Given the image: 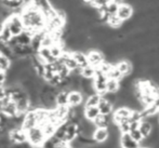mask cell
Returning a JSON list of instances; mask_svg holds the SVG:
<instances>
[{"label": "cell", "mask_w": 159, "mask_h": 148, "mask_svg": "<svg viewBox=\"0 0 159 148\" xmlns=\"http://www.w3.org/2000/svg\"><path fill=\"white\" fill-rule=\"evenodd\" d=\"M68 94L69 91L61 90L57 95V106H67L68 105Z\"/></svg>", "instance_id": "19"}, {"label": "cell", "mask_w": 159, "mask_h": 148, "mask_svg": "<svg viewBox=\"0 0 159 148\" xmlns=\"http://www.w3.org/2000/svg\"><path fill=\"white\" fill-rule=\"evenodd\" d=\"M101 100H102V96L98 93L88 96L86 100V103H84V107H86V108L87 107H98Z\"/></svg>", "instance_id": "18"}, {"label": "cell", "mask_w": 159, "mask_h": 148, "mask_svg": "<svg viewBox=\"0 0 159 148\" xmlns=\"http://www.w3.org/2000/svg\"><path fill=\"white\" fill-rule=\"evenodd\" d=\"M71 55H73V57L77 62L78 66L80 68H84V67L89 66V61H88V56H87V53L82 52V51H74V52H71Z\"/></svg>", "instance_id": "11"}, {"label": "cell", "mask_w": 159, "mask_h": 148, "mask_svg": "<svg viewBox=\"0 0 159 148\" xmlns=\"http://www.w3.org/2000/svg\"><path fill=\"white\" fill-rule=\"evenodd\" d=\"M41 129H42V131H43V133H44V136H46L47 138H49V137H52V136L55 134L57 127L55 124H53V123H51V122H49V121H48V122L44 123V124L42 125Z\"/></svg>", "instance_id": "17"}, {"label": "cell", "mask_w": 159, "mask_h": 148, "mask_svg": "<svg viewBox=\"0 0 159 148\" xmlns=\"http://www.w3.org/2000/svg\"><path fill=\"white\" fill-rule=\"evenodd\" d=\"M2 113H3L4 115L8 116V117H10V118L15 117V116L17 115L16 103H14V102H12V101H11L9 104H7L6 106L3 107V110H2Z\"/></svg>", "instance_id": "16"}, {"label": "cell", "mask_w": 159, "mask_h": 148, "mask_svg": "<svg viewBox=\"0 0 159 148\" xmlns=\"http://www.w3.org/2000/svg\"><path fill=\"white\" fill-rule=\"evenodd\" d=\"M132 110L128 107H119L117 108L113 114V122L115 124H119L121 121L124 120H129L131 117Z\"/></svg>", "instance_id": "5"}, {"label": "cell", "mask_w": 159, "mask_h": 148, "mask_svg": "<svg viewBox=\"0 0 159 148\" xmlns=\"http://www.w3.org/2000/svg\"><path fill=\"white\" fill-rule=\"evenodd\" d=\"M118 9H119V3H117V2L111 0L106 7V13H108L111 16V15H117Z\"/></svg>", "instance_id": "29"}, {"label": "cell", "mask_w": 159, "mask_h": 148, "mask_svg": "<svg viewBox=\"0 0 159 148\" xmlns=\"http://www.w3.org/2000/svg\"><path fill=\"white\" fill-rule=\"evenodd\" d=\"M6 81H7V73L6 71L0 70V84H1V86H4Z\"/></svg>", "instance_id": "32"}, {"label": "cell", "mask_w": 159, "mask_h": 148, "mask_svg": "<svg viewBox=\"0 0 159 148\" xmlns=\"http://www.w3.org/2000/svg\"><path fill=\"white\" fill-rule=\"evenodd\" d=\"M101 114L98 110V107H87L84 109V117L90 121H94Z\"/></svg>", "instance_id": "20"}, {"label": "cell", "mask_w": 159, "mask_h": 148, "mask_svg": "<svg viewBox=\"0 0 159 148\" xmlns=\"http://www.w3.org/2000/svg\"><path fill=\"white\" fill-rule=\"evenodd\" d=\"M120 145L122 148H141L140 144L135 142L129 133L122 134L120 136Z\"/></svg>", "instance_id": "10"}, {"label": "cell", "mask_w": 159, "mask_h": 148, "mask_svg": "<svg viewBox=\"0 0 159 148\" xmlns=\"http://www.w3.org/2000/svg\"><path fill=\"white\" fill-rule=\"evenodd\" d=\"M84 102V94L80 91H70L68 94V106L77 107Z\"/></svg>", "instance_id": "8"}, {"label": "cell", "mask_w": 159, "mask_h": 148, "mask_svg": "<svg viewBox=\"0 0 159 148\" xmlns=\"http://www.w3.org/2000/svg\"><path fill=\"white\" fill-rule=\"evenodd\" d=\"M38 55H40L42 59L46 61L47 64H53L54 62H57V59H54V57L52 56L51 51L49 48H41L39 50V52H38Z\"/></svg>", "instance_id": "15"}, {"label": "cell", "mask_w": 159, "mask_h": 148, "mask_svg": "<svg viewBox=\"0 0 159 148\" xmlns=\"http://www.w3.org/2000/svg\"><path fill=\"white\" fill-rule=\"evenodd\" d=\"M6 24L9 26V28H10L11 33H12L13 37H17V36H20L24 31V29H25L21 14H12L6 21Z\"/></svg>", "instance_id": "2"}, {"label": "cell", "mask_w": 159, "mask_h": 148, "mask_svg": "<svg viewBox=\"0 0 159 148\" xmlns=\"http://www.w3.org/2000/svg\"><path fill=\"white\" fill-rule=\"evenodd\" d=\"M17 39V42H19L20 46H30V43H32V39L33 37L30 35H28L26 31H23V33L21 34L20 36H17L16 37Z\"/></svg>", "instance_id": "21"}, {"label": "cell", "mask_w": 159, "mask_h": 148, "mask_svg": "<svg viewBox=\"0 0 159 148\" xmlns=\"http://www.w3.org/2000/svg\"><path fill=\"white\" fill-rule=\"evenodd\" d=\"M27 140L28 143L35 148H39L43 145L47 137L40 127H35L27 131Z\"/></svg>", "instance_id": "1"}, {"label": "cell", "mask_w": 159, "mask_h": 148, "mask_svg": "<svg viewBox=\"0 0 159 148\" xmlns=\"http://www.w3.org/2000/svg\"><path fill=\"white\" fill-rule=\"evenodd\" d=\"M107 25L111 28H119L124 25V21L120 20L117 15H111V16H109L108 22H107Z\"/></svg>", "instance_id": "24"}, {"label": "cell", "mask_w": 159, "mask_h": 148, "mask_svg": "<svg viewBox=\"0 0 159 148\" xmlns=\"http://www.w3.org/2000/svg\"><path fill=\"white\" fill-rule=\"evenodd\" d=\"M133 15V8L130 6L129 3H121L119 4V9H118L117 16L122 21H128L129 19H131V16Z\"/></svg>", "instance_id": "7"}, {"label": "cell", "mask_w": 159, "mask_h": 148, "mask_svg": "<svg viewBox=\"0 0 159 148\" xmlns=\"http://www.w3.org/2000/svg\"><path fill=\"white\" fill-rule=\"evenodd\" d=\"M35 127H38V120H37V115H36V110H30L25 115L23 120V124H22V129L25 130L26 132L28 130L33 129Z\"/></svg>", "instance_id": "6"}, {"label": "cell", "mask_w": 159, "mask_h": 148, "mask_svg": "<svg viewBox=\"0 0 159 148\" xmlns=\"http://www.w3.org/2000/svg\"><path fill=\"white\" fill-rule=\"evenodd\" d=\"M107 78H108V79H115V80L120 81V80L124 78V76L121 75V73L119 71V69H118L117 67H116V65H115V66L111 68V70L107 74Z\"/></svg>", "instance_id": "27"}, {"label": "cell", "mask_w": 159, "mask_h": 148, "mask_svg": "<svg viewBox=\"0 0 159 148\" xmlns=\"http://www.w3.org/2000/svg\"><path fill=\"white\" fill-rule=\"evenodd\" d=\"M95 73H96V68L89 65V66H87L81 69V77L87 78V79H94Z\"/></svg>", "instance_id": "23"}, {"label": "cell", "mask_w": 159, "mask_h": 148, "mask_svg": "<svg viewBox=\"0 0 159 148\" xmlns=\"http://www.w3.org/2000/svg\"><path fill=\"white\" fill-rule=\"evenodd\" d=\"M116 67L119 69V71L121 73V75L124 76V77H128V76H130L132 74V64L127 60L120 61V62L116 65Z\"/></svg>", "instance_id": "13"}, {"label": "cell", "mask_w": 159, "mask_h": 148, "mask_svg": "<svg viewBox=\"0 0 159 148\" xmlns=\"http://www.w3.org/2000/svg\"><path fill=\"white\" fill-rule=\"evenodd\" d=\"M109 137L108 128H96L94 134H93V140L96 142V144H103L107 142Z\"/></svg>", "instance_id": "9"}, {"label": "cell", "mask_w": 159, "mask_h": 148, "mask_svg": "<svg viewBox=\"0 0 159 148\" xmlns=\"http://www.w3.org/2000/svg\"><path fill=\"white\" fill-rule=\"evenodd\" d=\"M107 92L109 93H118L120 90V82L115 79H108L106 83Z\"/></svg>", "instance_id": "22"}, {"label": "cell", "mask_w": 159, "mask_h": 148, "mask_svg": "<svg viewBox=\"0 0 159 148\" xmlns=\"http://www.w3.org/2000/svg\"><path fill=\"white\" fill-rule=\"evenodd\" d=\"M153 124L151 122H148L147 120H143L141 122V125H140V131L142 133V135L144 136V138H147L149 137V135L152 134L153 132Z\"/></svg>", "instance_id": "14"}, {"label": "cell", "mask_w": 159, "mask_h": 148, "mask_svg": "<svg viewBox=\"0 0 159 148\" xmlns=\"http://www.w3.org/2000/svg\"><path fill=\"white\" fill-rule=\"evenodd\" d=\"M12 38H13L12 33H11L9 26L6 24V22H4V28H3V30H2L1 35H0V40H1L2 42H6V43H8V42L10 41Z\"/></svg>", "instance_id": "25"}, {"label": "cell", "mask_w": 159, "mask_h": 148, "mask_svg": "<svg viewBox=\"0 0 159 148\" xmlns=\"http://www.w3.org/2000/svg\"><path fill=\"white\" fill-rule=\"evenodd\" d=\"M87 56H88L89 65L94 68H100V66L105 62V55L102 52L98 50H90L87 53Z\"/></svg>", "instance_id": "4"}, {"label": "cell", "mask_w": 159, "mask_h": 148, "mask_svg": "<svg viewBox=\"0 0 159 148\" xmlns=\"http://www.w3.org/2000/svg\"><path fill=\"white\" fill-rule=\"evenodd\" d=\"M98 110H100V114L103 116H109L111 115V113H113V109H114V105L111 104V103L107 102L105 98L102 97V100H101L100 104H98Z\"/></svg>", "instance_id": "12"}, {"label": "cell", "mask_w": 159, "mask_h": 148, "mask_svg": "<svg viewBox=\"0 0 159 148\" xmlns=\"http://www.w3.org/2000/svg\"><path fill=\"white\" fill-rule=\"evenodd\" d=\"M118 128H119V131L121 134H126V133H130L131 131V122L129 120H124L118 124Z\"/></svg>", "instance_id": "30"}, {"label": "cell", "mask_w": 159, "mask_h": 148, "mask_svg": "<svg viewBox=\"0 0 159 148\" xmlns=\"http://www.w3.org/2000/svg\"><path fill=\"white\" fill-rule=\"evenodd\" d=\"M11 66H12V62L10 61V59H8V57L4 56V55L0 54V70L6 71L7 73V71L11 68Z\"/></svg>", "instance_id": "26"}, {"label": "cell", "mask_w": 159, "mask_h": 148, "mask_svg": "<svg viewBox=\"0 0 159 148\" xmlns=\"http://www.w3.org/2000/svg\"><path fill=\"white\" fill-rule=\"evenodd\" d=\"M130 135H131V137L133 138L135 142H138L139 144H140L141 142H142L143 140H144V136L142 135V133H141L140 129H136V130H131L130 131Z\"/></svg>", "instance_id": "31"}, {"label": "cell", "mask_w": 159, "mask_h": 148, "mask_svg": "<svg viewBox=\"0 0 159 148\" xmlns=\"http://www.w3.org/2000/svg\"><path fill=\"white\" fill-rule=\"evenodd\" d=\"M54 43L55 42H54V39L52 38V36H51L50 34H46L44 37L42 38V40H41V48H49L50 49Z\"/></svg>", "instance_id": "28"}, {"label": "cell", "mask_w": 159, "mask_h": 148, "mask_svg": "<svg viewBox=\"0 0 159 148\" xmlns=\"http://www.w3.org/2000/svg\"><path fill=\"white\" fill-rule=\"evenodd\" d=\"M11 1H16V2H21V3H22V2H23V0H11Z\"/></svg>", "instance_id": "33"}, {"label": "cell", "mask_w": 159, "mask_h": 148, "mask_svg": "<svg viewBox=\"0 0 159 148\" xmlns=\"http://www.w3.org/2000/svg\"><path fill=\"white\" fill-rule=\"evenodd\" d=\"M9 138H10L11 143L14 145L17 144H24L27 143V132L25 130H23L22 128H16L13 129L9 132Z\"/></svg>", "instance_id": "3"}]
</instances>
